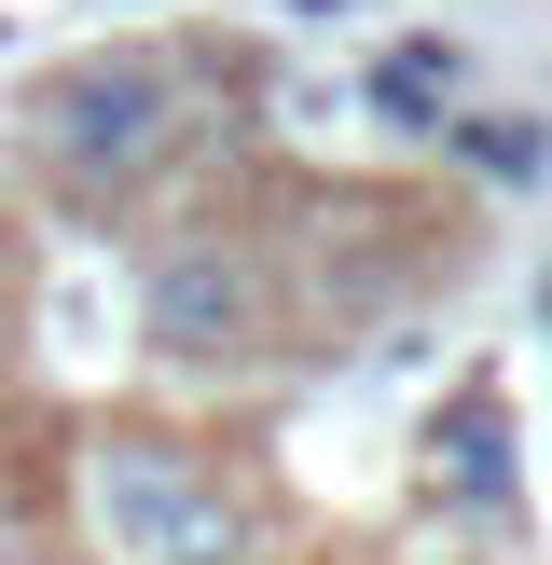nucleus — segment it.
<instances>
[{
	"mask_svg": "<svg viewBox=\"0 0 552 565\" xmlns=\"http://www.w3.org/2000/svg\"><path fill=\"white\" fill-rule=\"evenodd\" d=\"M138 331H152V359H248L263 345V263H235V248H166Z\"/></svg>",
	"mask_w": 552,
	"mask_h": 565,
	"instance_id": "obj_3",
	"label": "nucleus"
},
{
	"mask_svg": "<svg viewBox=\"0 0 552 565\" xmlns=\"http://www.w3.org/2000/svg\"><path fill=\"white\" fill-rule=\"evenodd\" d=\"M83 511H97V539L138 552V565H248V511L208 483V456L166 441V428H97Z\"/></svg>",
	"mask_w": 552,
	"mask_h": 565,
	"instance_id": "obj_1",
	"label": "nucleus"
},
{
	"mask_svg": "<svg viewBox=\"0 0 552 565\" xmlns=\"http://www.w3.org/2000/svg\"><path fill=\"white\" fill-rule=\"evenodd\" d=\"M0 303H14V248H0Z\"/></svg>",
	"mask_w": 552,
	"mask_h": 565,
	"instance_id": "obj_4",
	"label": "nucleus"
},
{
	"mask_svg": "<svg viewBox=\"0 0 552 565\" xmlns=\"http://www.w3.org/2000/svg\"><path fill=\"white\" fill-rule=\"evenodd\" d=\"M28 138H42V166L70 193H125L166 166V138H180V83L152 70V55H83V70H55L42 97H28Z\"/></svg>",
	"mask_w": 552,
	"mask_h": 565,
	"instance_id": "obj_2",
	"label": "nucleus"
}]
</instances>
